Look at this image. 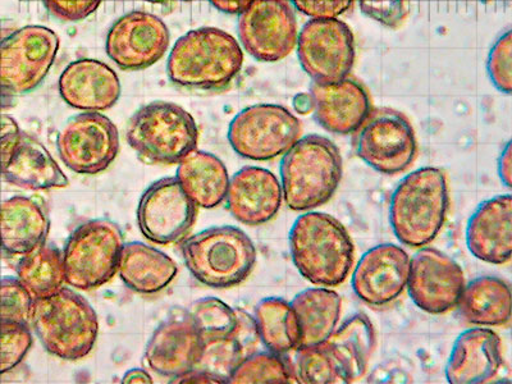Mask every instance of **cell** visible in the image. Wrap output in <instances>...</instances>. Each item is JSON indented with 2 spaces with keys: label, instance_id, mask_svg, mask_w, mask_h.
Wrapping results in <instances>:
<instances>
[{
  "label": "cell",
  "instance_id": "4316f807",
  "mask_svg": "<svg viewBox=\"0 0 512 384\" xmlns=\"http://www.w3.org/2000/svg\"><path fill=\"white\" fill-rule=\"evenodd\" d=\"M118 273L132 291L143 295L158 294L175 280V260L158 249L134 241L123 245Z\"/></svg>",
  "mask_w": 512,
  "mask_h": 384
},
{
  "label": "cell",
  "instance_id": "60d3db41",
  "mask_svg": "<svg viewBox=\"0 0 512 384\" xmlns=\"http://www.w3.org/2000/svg\"><path fill=\"white\" fill-rule=\"evenodd\" d=\"M45 7L58 20L80 22L100 7L103 0H43Z\"/></svg>",
  "mask_w": 512,
  "mask_h": 384
},
{
  "label": "cell",
  "instance_id": "6da1fadb",
  "mask_svg": "<svg viewBox=\"0 0 512 384\" xmlns=\"http://www.w3.org/2000/svg\"><path fill=\"white\" fill-rule=\"evenodd\" d=\"M288 245L297 271L315 286H340L354 267L350 233L327 213L308 210L301 214L292 224Z\"/></svg>",
  "mask_w": 512,
  "mask_h": 384
},
{
  "label": "cell",
  "instance_id": "8fae6325",
  "mask_svg": "<svg viewBox=\"0 0 512 384\" xmlns=\"http://www.w3.org/2000/svg\"><path fill=\"white\" fill-rule=\"evenodd\" d=\"M354 134L356 155L383 175H400L410 168L418 154L413 126L404 114L392 109L370 112Z\"/></svg>",
  "mask_w": 512,
  "mask_h": 384
},
{
  "label": "cell",
  "instance_id": "ee69618b",
  "mask_svg": "<svg viewBox=\"0 0 512 384\" xmlns=\"http://www.w3.org/2000/svg\"><path fill=\"white\" fill-rule=\"evenodd\" d=\"M209 2L218 11L227 15H240L254 0H209Z\"/></svg>",
  "mask_w": 512,
  "mask_h": 384
},
{
  "label": "cell",
  "instance_id": "e575fe53",
  "mask_svg": "<svg viewBox=\"0 0 512 384\" xmlns=\"http://www.w3.org/2000/svg\"><path fill=\"white\" fill-rule=\"evenodd\" d=\"M228 383L287 384L296 383L285 355L272 351H254L237 365Z\"/></svg>",
  "mask_w": 512,
  "mask_h": 384
},
{
  "label": "cell",
  "instance_id": "bcb514c9",
  "mask_svg": "<svg viewBox=\"0 0 512 384\" xmlns=\"http://www.w3.org/2000/svg\"><path fill=\"white\" fill-rule=\"evenodd\" d=\"M123 384L130 383H153V378L150 377L148 372H145L144 369H132L130 372H127L125 376H123L122 381Z\"/></svg>",
  "mask_w": 512,
  "mask_h": 384
},
{
  "label": "cell",
  "instance_id": "d590c367",
  "mask_svg": "<svg viewBox=\"0 0 512 384\" xmlns=\"http://www.w3.org/2000/svg\"><path fill=\"white\" fill-rule=\"evenodd\" d=\"M294 358L288 360L296 383L344 384L340 373L322 345L299 347Z\"/></svg>",
  "mask_w": 512,
  "mask_h": 384
},
{
  "label": "cell",
  "instance_id": "d6a6232c",
  "mask_svg": "<svg viewBox=\"0 0 512 384\" xmlns=\"http://www.w3.org/2000/svg\"><path fill=\"white\" fill-rule=\"evenodd\" d=\"M17 278L35 300L56 294L66 282L63 254L53 246H39L22 256Z\"/></svg>",
  "mask_w": 512,
  "mask_h": 384
},
{
  "label": "cell",
  "instance_id": "52a82bcc",
  "mask_svg": "<svg viewBox=\"0 0 512 384\" xmlns=\"http://www.w3.org/2000/svg\"><path fill=\"white\" fill-rule=\"evenodd\" d=\"M127 141L148 164H178L196 149L199 130L181 105L154 102L140 108L127 126Z\"/></svg>",
  "mask_w": 512,
  "mask_h": 384
},
{
  "label": "cell",
  "instance_id": "f546056e",
  "mask_svg": "<svg viewBox=\"0 0 512 384\" xmlns=\"http://www.w3.org/2000/svg\"><path fill=\"white\" fill-rule=\"evenodd\" d=\"M456 308L478 327H502L511 320V290L501 278L482 276L464 286Z\"/></svg>",
  "mask_w": 512,
  "mask_h": 384
},
{
  "label": "cell",
  "instance_id": "d6986e66",
  "mask_svg": "<svg viewBox=\"0 0 512 384\" xmlns=\"http://www.w3.org/2000/svg\"><path fill=\"white\" fill-rule=\"evenodd\" d=\"M201 350L203 342L189 312L173 309L150 338L145 361L159 376L175 379L195 368Z\"/></svg>",
  "mask_w": 512,
  "mask_h": 384
},
{
  "label": "cell",
  "instance_id": "7c38bea8",
  "mask_svg": "<svg viewBox=\"0 0 512 384\" xmlns=\"http://www.w3.org/2000/svg\"><path fill=\"white\" fill-rule=\"evenodd\" d=\"M62 162L79 175H99L120 153L116 125L100 112L77 114L64 125L57 137Z\"/></svg>",
  "mask_w": 512,
  "mask_h": 384
},
{
  "label": "cell",
  "instance_id": "603a6c76",
  "mask_svg": "<svg viewBox=\"0 0 512 384\" xmlns=\"http://www.w3.org/2000/svg\"><path fill=\"white\" fill-rule=\"evenodd\" d=\"M504 365L501 338L486 327L466 329L456 338L446 364L452 384L491 382Z\"/></svg>",
  "mask_w": 512,
  "mask_h": 384
},
{
  "label": "cell",
  "instance_id": "484cf974",
  "mask_svg": "<svg viewBox=\"0 0 512 384\" xmlns=\"http://www.w3.org/2000/svg\"><path fill=\"white\" fill-rule=\"evenodd\" d=\"M322 347L346 383L363 378L376 349V329L367 315L356 313L329 336Z\"/></svg>",
  "mask_w": 512,
  "mask_h": 384
},
{
  "label": "cell",
  "instance_id": "f1b7e54d",
  "mask_svg": "<svg viewBox=\"0 0 512 384\" xmlns=\"http://www.w3.org/2000/svg\"><path fill=\"white\" fill-rule=\"evenodd\" d=\"M177 180L196 207L212 209L226 199L230 176L216 155L192 150L178 163Z\"/></svg>",
  "mask_w": 512,
  "mask_h": 384
},
{
  "label": "cell",
  "instance_id": "44dd1931",
  "mask_svg": "<svg viewBox=\"0 0 512 384\" xmlns=\"http://www.w3.org/2000/svg\"><path fill=\"white\" fill-rule=\"evenodd\" d=\"M226 199L233 218L246 226H262L280 212L281 182L268 169L244 167L231 178Z\"/></svg>",
  "mask_w": 512,
  "mask_h": 384
},
{
  "label": "cell",
  "instance_id": "f35d334b",
  "mask_svg": "<svg viewBox=\"0 0 512 384\" xmlns=\"http://www.w3.org/2000/svg\"><path fill=\"white\" fill-rule=\"evenodd\" d=\"M512 36L507 30L496 41L488 56L487 70L489 79L501 93L510 95L512 91L511 62Z\"/></svg>",
  "mask_w": 512,
  "mask_h": 384
},
{
  "label": "cell",
  "instance_id": "e0dca14e",
  "mask_svg": "<svg viewBox=\"0 0 512 384\" xmlns=\"http://www.w3.org/2000/svg\"><path fill=\"white\" fill-rule=\"evenodd\" d=\"M171 34L158 16L134 11L114 22L107 35L108 57L126 71L145 70L166 54Z\"/></svg>",
  "mask_w": 512,
  "mask_h": 384
},
{
  "label": "cell",
  "instance_id": "3957f363",
  "mask_svg": "<svg viewBox=\"0 0 512 384\" xmlns=\"http://www.w3.org/2000/svg\"><path fill=\"white\" fill-rule=\"evenodd\" d=\"M340 150L328 137H300L281 160V187L287 207L306 212L322 207L342 180Z\"/></svg>",
  "mask_w": 512,
  "mask_h": 384
},
{
  "label": "cell",
  "instance_id": "5b68a950",
  "mask_svg": "<svg viewBox=\"0 0 512 384\" xmlns=\"http://www.w3.org/2000/svg\"><path fill=\"white\" fill-rule=\"evenodd\" d=\"M30 323L44 349L62 360L86 358L98 340V315L84 296L70 288L34 300Z\"/></svg>",
  "mask_w": 512,
  "mask_h": 384
},
{
  "label": "cell",
  "instance_id": "74e56055",
  "mask_svg": "<svg viewBox=\"0 0 512 384\" xmlns=\"http://www.w3.org/2000/svg\"><path fill=\"white\" fill-rule=\"evenodd\" d=\"M34 297L18 278L0 280V323H30Z\"/></svg>",
  "mask_w": 512,
  "mask_h": 384
},
{
  "label": "cell",
  "instance_id": "2e32d148",
  "mask_svg": "<svg viewBox=\"0 0 512 384\" xmlns=\"http://www.w3.org/2000/svg\"><path fill=\"white\" fill-rule=\"evenodd\" d=\"M465 286L460 265L433 248H420L410 259L408 291L413 303L429 314L455 309Z\"/></svg>",
  "mask_w": 512,
  "mask_h": 384
},
{
  "label": "cell",
  "instance_id": "7402d4cb",
  "mask_svg": "<svg viewBox=\"0 0 512 384\" xmlns=\"http://www.w3.org/2000/svg\"><path fill=\"white\" fill-rule=\"evenodd\" d=\"M59 94L70 107L84 112L108 111L121 98V81L108 64L82 58L68 64L58 82Z\"/></svg>",
  "mask_w": 512,
  "mask_h": 384
},
{
  "label": "cell",
  "instance_id": "7a4b0ae2",
  "mask_svg": "<svg viewBox=\"0 0 512 384\" xmlns=\"http://www.w3.org/2000/svg\"><path fill=\"white\" fill-rule=\"evenodd\" d=\"M244 64L239 41L216 27L187 32L173 45L168 77L182 88L222 90L231 85Z\"/></svg>",
  "mask_w": 512,
  "mask_h": 384
},
{
  "label": "cell",
  "instance_id": "30bf717a",
  "mask_svg": "<svg viewBox=\"0 0 512 384\" xmlns=\"http://www.w3.org/2000/svg\"><path fill=\"white\" fill-rule=\"evenodd\" d=\"M58 50V35L45 26L22 27L0 41V93L24 95L38 88Z\"/></svg>",
  "mask_w": 512,
  "mask_h": 384
},
{
  "label": "cell",
  "instance_id": "7dc6e473",
  "mask_svg": "<svg viewBox=\"0 0 512 384\" xmlns=\"http://www.w3.org/2000/svg\"><path fill=\"white\" fill-rule=\"evenodd\" d=\"M185 2H190V0H185Z\"/></svg>",
  "mask_w": 512,
  "mask_h": 384
},
{
  "label": "cell",
  "instance_id": "7bdbcfd3",
  "mask_svg": "<svg viewBox=\"0 0 512 384\" xmlns=\"http://www.w3.org/2000/svg\"><path fill=\"white\" fill-rule=\"evenodd\" d=\"M20 126H18L15 118L6 113H0V175L6 168L9 159L20 144L22 139Z\"/></svg>",
  "mask_w": 512,
  "mask_h": 384
},
{
  "label": "cell",
  "instance_id": "ab89813d",
  "mask_svg": "<svg viewBox=\"0 0 512 384\" xmlns=\"http://www.w3.org/2000/svg\"><path fill=\"white\" fill-rule=\"evenodd\" d=\"M361 12L388 29H397L408 15L406 0H359Z\"/></svg>",
  "mask_w": 512,
  "mask_h": 384
},
{
  "label": "cell",
  "instance_id": "b9f144b4",
  "mask_svg": "<svg viewBox=\"0 0 512 384\" xmlns=\"http://www.w3.org/2000/svg\"><path fill=\"white\" fill-rule=\"evenodd\" d=\"M355 0H291L292 6L312 20L338 18L351 11Z\"/></svg>",
  "mask_w": 512,
  "mask_h": 384
},
{
  "label": "cell",
  "instance_id": "9a60e30c",
  "mask_svg": "<svg viewBox=\"0 0 512 384\" xmlns=\"http://www.w3.org/2000/svg\"><path fill=\"white\" fill-rule=\"evenodd\" d=\"M198 216V207L177 178H162L141 196L137 223L145 239L157 245L185 239Z\"/></svg>",
  "mask_w": 512,
  "mask_h": 384
},
{
  "label": "cell",
  "instance_id": "ffe728a7",
  "mask_svg": "<svg viewBox=\"0 0 512 384\" xmlns=\"http://www.w3.org/2000/svg\"><path fill=\"white\" fill-rule=\"evenodd\" d=\"M315 120L336 135L354 134L372 112L368 90L347 76L336 82L310 86Z\"/></svg>",
  "mask_w": 512,
  "mask_h": 384
},
{
  "label": "cell",
  "instance_id": "ba28073f",
  "mask_svg": "<svg viewBox=\"0 0 512 384\" xmlns=\"http://www.w3.org/2000/svg\"><path fill=\"white\" fill-rule=\"evenodd\" d=\"M120 227L107 219H94L77 227L63 251L66 283L77 290L102 287L118 272L123 248Z\"/></svg>",
  "mask_w": 512,
  "mask_h": 384
},
{
  "label": "cell",
  "instance_id": "83f0119b",
  "mask_svg": "<svg viewBox=\"0 0 512 384\" xmlns=\"http://www.w3.org/2000/svg\"><path fill=\"white\" fill-rule=\"evenodd\" d=\"M2 176L9 184L26 190L63 189L70 185V180L52 154L38 141L25 135L3 169Z\"/></svg>",
  "mask_w": 512,
  "mask_h": 384
},
{
  "label": "cell",
  "instance_id": "4dcf8cb0",
  "mask_svg": "<svg viewBox=\"0 0 512 384\" xmlns=\"http://www.w3.org/2000/svg\"><path fill=\"white\" fill-rule=\"evenodd\" d=\"M291 305L299 320V347L322 345L335 332L342 309L338 292L328 287L306 288L294 297Z\"/></svg>",
  "mask_w": 512,
  "mask_h": 384
},
{
  "label": "cell",
  "instance_id": "836d02e7",
  "mask_svg": "<svg viewBox=\"0 0 512 384\" xmlns=\"http://www.w3.org/2000/svg\"><path fill=\"white\" fill-rule=\"evenodd\" d=\"M189 312L200 340L204 344L235 335L239 328V309H232L216 297L195 301Z\"/></svg>",
  "mask_w": 512,
  "mask_h": 384
},
{
  "label": "cell",
  "instance_id": "1f68e13d",
  "mask_svg": "<svg viewBox=\"0 0 512 384\" xmlns=\"http://www.w3.org/2000/svg\"><path fill=\"white\" fill-rule=\"evenodd\" d=\"M258 335L269 351L287 355L300 346L301 332L291 303L281 297H267L255 306Z\"/></svg>",
  "mask_w": 512,
  "mask_h": 384
},
{
  "label": "cell",
  "instance_id": "ac0fdd59",
  "mask_svg": "<svg viewBox=\"0 0 512 384\" xmlns=\"http://www.w3.org/2000/svg\"><path fill=\"white\" fill-rule=\"evenodd\" d=\"M409 269L410 256L400 246H374L361 255L352 272V291L365 304H391L408 286Z\"/></svg>",
  "mask_w": 512,
  "mask_h": 384
},
{
  "label": "cell",
  "instance_id": "5bb4252c",
  "mask_svg": "<svg viewBox=\"0 0 512 384\" xmlns=\"http://www.w3.org/2000/svg\"><path fill=\"white\" fill-rule=\"evenodd\" d=\"M242 47L259 62H280L295 49L297 21L287 0H254L239 17Z\"/></svg>",
  "mask_w": 512,
  "mask_h": 384
},
{
  "label": "cell",
  "instance_id": "4fadbf2b",
  "mask_svg": "<svg viewBox=\"0 0 512 384\" xmlns=\"http://www.w3.org/2000/svg\"><path fill=\"white\" fill-rule=\"evenodd\" d=\"M296 47L301 67L318 84L345 79L354 67V34L338 18L306 22Z\"/></svg>",
  "mask_w": 512,
  "mask_h": 384
},
{
  "label": "cell",
  "instance_id": "277c9868",
  "mask_svg": "<svg viewBox=\"0 0 512 384\" xmlns=\"http://www.w3.org/2000/svg\"><path fill=\"white\" fill-rule=\"evenodd\" d=\"M448 186L441 169L423 167L405 176L393 190L390 224L397 240L410 248L431 244L446 222Z\"/></svg>",
  "mask_w": 512,
  "mask_h": 384
},
{
  "label": "cell",
  "instance_id": "f6af8a7d",
  "mask_svg": "<svg viewBox=\"0 0 512 384\" xmlns=\"http://www.w3.org/2000/svg\"><path fill=\"white\" fill-rule=\"evenodd\" d=\"M498 176H500L502 184L511 187V143H507L505 149L502 150L500 159H498Z\"/></svg>",
  "mask_w": 512,
  "mask_h": 384
},
{
  "label": "cell",
  "instance_id": "9c48e42d",
  "mask_svg": "<svg viewBox=\"0 0 512 384\" xmlns=\"http://www.w3.org/2000/svg\"><path fill=\"white\" fill-rule=\"evenodd\" d=\"M303 134L299 118L277 104L242 109L228 127V141L240 157L264 162L283 155Z\"/></svg>",
  "mask_w": 512,
  "mask_h": 384
},
{
  "label": "cell",
  "instance_id": "d4e9b609",
  "mask_svg": "<svg viewBox=\"0 0 512 384\" xmlns=\"http://www.w3.org/2000/svg\"><path fill=\"white\" fill-rule=\"evenodd\" d=\"M50 230L47 209L38 200L13 196L0 204V249L24 256L45 244Z\"/></svg>",
  "mask_w": 512,
  "mask_h": 384
},
{
  "label": "cell",
  "instance_id": "cb8c5ba5",
  "mask_svg": "<svg viewBox=\"0 0 512 384\" xmlns=\"http://www.w3.org/2000/svg\"><path fill=\"white\" fill-rule=\"evenodd\" d=\"M466 245L484 263H509L512 254V198L498 195L483 201L470 217Z\"/></svg>",
  "mask_w": 512,
  "mask_h": 384
},
{
  "label": "cell",
  "instance_id": "8d00e7d4",
  "mask_svg": "<svg viewBox=\"0 0 512 384\" xmlns=\"http://www.w3.org/2000/svg\"><path fill=\"white\" fill-rule=\"evenodd\" d=\"M32 346L29 324L0 323V376L24 361Z\"/></svg>",
  "mask_w": 512,
  "mask_h": 384
},
{
  "label": "cell",
  "instance_id": "8992f818",
  "mask_svg": "<svg viewBox=\"0 0 512 384\" xmlns=\"http://www.w3.org/2000/svg\"><path fill=\"white\" fill-rule=\"evenodd\" d=\"M187 269L203 285L231 288L244 282L256 263L254 242L240 228L212 227L182 242Z\"/></svg>",
  "mask_w": 512,
  "mask_h": 384
}]
</instances>
